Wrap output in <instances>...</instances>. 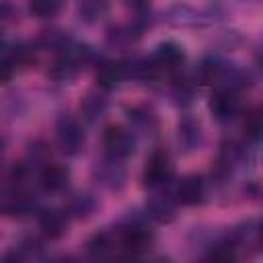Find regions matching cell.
Masks as SVG:
<instances>
[{
    "mask_svg": "<svg viewBox=\"0 0 263 263\" xmlns=\"http://www.w3.org/2000/svg\"><path fill=\"white\" fill-rule=\"evenodd\" d=\"M55 142L66 156H78L86 142L80 121L72 115H60L55 121Z\"/></svg>",
    "mask_w": 263,
    "mask_h": 263,
    "instance_id": "3957f363",
    "label": "cell"
},
{
    "mask_svg": "<svg viewBox=\"0 0 263 263\" xmlns=\"http://www.w3.org/2000/svg\"><path fill=\"white\" fill-rule=\"evenodd\" d=\"M158 72H175L185 64V49L177 41H162L156 45L152 58Z\"/></svg>",
    "mask_w": 263,
    "mask_h": 263,
    "instance_id": "ba28073f",
    "label": "cell"
},
{
    "mask_svg": "<svg viewBox=\"0 0 263 263\" xmlns=\"http://www.w3.org/2000/svg\"><path fill=\"white\" fill-rule=\"evenodd\" d=\"M173 175H175V164H173L171 154L166 150H154L146 160V166L142 173V183H144V187L158 191L173 181Z\"/></svg>",
    "mask_w": 263,
    "mask_h": 263,
    "instance_id": "7a4b0ae2",
    "label": "cell"
},
{
    "mask_svg": "<svg viewBox=\"0 0 263 263\" xmlns=\"http://www.w3.org/2000/svg\"><path fill=\"white\" fill-rule=\"evenodd\" d=\"M64 0H29V10L37 18H53L60 14Z\"/></svg>",
    "mask_w": 263,
    "mask_h": 263,
    "instance_id": "7402d4cb",
    "label": "cell"
},
{
    "mask_svg": "<svg viewBox=\"0 0 263 263\" xmlns=\"http://www.w3.org/2000/svg\"><path fill=\"white\" fill-rule=\"evenodd\" d=\"M68 218L70 216L66 210H58V208L41 210L39 212V228L49 238H60L68 232Z\"/></svg>",
    "mask_w": 263,
    "mask_h": 263,
    "instance_id": "4fadbf2b",
    "label": "cell"
},
{
    "mask_svg": "<svg viewBox=\"0 0 263 263\" xmlns=\"http://www.w3.org/2000/svg\"><path fill=\"white\" fill-rule=\"evenodd\" d=\"M95 210H97V199L90 193H78V195H74L70 199L68 208H66L68 216H72V218H88L90 214H95Z\"/></svg>",
    "mask_w": 263,
    "mask_h": 263,
    "instance_id": "ffe728a7",
    "label": "cell"
},
{
    "mask_svg": "<svg viewBox=\"0 0 263 263\" xmlns=\"http://www.w3.org/2000/svg\"><path fill=\"white\" fill-rule=\"evenodd\" d=\"M129 10H134L138 16H144L150 8V0H123Z\"/></svg>",
    "mask_w": 263,
    "mask_h": 263,
    "instance_id": "d4e9b609",
    "label": "cell"
},
{
    "mask_svg": "<svg viewBox=\"0 0 263 263\" xmlns=\"http://www.w3.org/2000/svg\"><path fill=\"white\" fill-rule=\"evenodd\" d=\"M92 175L97 179V183L109 191H119L123 189L125 185V179H127V173H125V166L121 164L119 158H113V156H107L97 160L95 162V168H92Z\"/></svg>",
    "mask_w": 263,
    "mask_h": 263,
    "instance_id": "8992f818",
    "label": "cell"
},
{
    "mask_svg": "<svg viewBox=\"0 0 263 263\" xmlns=\"http://www.w3.org/2000/svg\"><path fill=\"white\" fill-rule=\"evenodd\" d=\"M175 212H177V201L175 197L162 195V193H154L148 201H146V216L158 224H168L171 220H175Z\"/></svg>",
    "mask_w": 263,
    "mask_h": 263,
    "instance_id": "7c38bea8",
    "label": "cell"
},
{
    "mask_svg": "<svg viewBox=\"0 0 263 263\" xmlns=\"http://www.w3.org/2000/svg\"><path fill=\"white\" fill-rule=\"evenodd\" d=\"M76 10H78L80 21L92 25V23L101 21V18L107 14V10H109V0H78Z\"/></svg>",
    "mask_w": 263,
    "mask_h": 263,
    "instance_id": "d6986e66",
    "label": "cell"
},
{
    "mask_svg": "<svg viewBox=\"0 0 263 263\" xmlns=\"http://www.w3.org/2000/svg\"><path fill=\"white\" fill-rule=\"evenodd\" d=\"M2 154H4V142L0 140V160H2Z\"/></svg>",
    "mask_w": 263,
    "mask_h": 263,
    "instance_id": "484cf974",
    "label": "cell"
},
{
    "mask_svg": "<svg viewBox=\"0 0 263 263\" xmlns=\"http://www.w3.org/2000/svg\"><path fill=\"white\" fill-rule=\"evenodd\" d=\"M103 148L107 156L125 160L136 152V136L132 127L123 125H107L103 132Z\"/></svg>",
    "mask_w": 263,
    "mask_h": 263,
    "instance_id": "277c9868",
    "label": "cell"
},
{
    "mask_svg": "<svg viewBox=\"0 0 263 263\" xmlns=\"http://www.w3.org/2000/svg\"><path fill=\"white\" fill-rule=\"evenodd\" d=\"M125 113H127V119H129V123H132L134 129H140V132H152V129H156V125H158V117H156L154 109L148 107V105H136V107H129Z\"/></svg>",
    "mask_w": 263,
    "mask_h": 263,
    "instance_id": "ac0fdd59",
    "label": "cell"
},
{
    "mask_svg": "<svg viewBox=\"0 0 263 263\" xmlns=\"http://www.w3.org/2000/svg\"><path fill=\"white\" fill-rule=\"evenodd\" d=\"M245 132L253 140H257L261 136V115H259V111H253V113L247 115V119H245Z\"/></svg>",
    "mask_w": 263,
    "mask_h": 263,
    "instance_id": "603a6c76",
    "label": "cell"
},
{
    "mask_svg": "<svg viewBox=\"0 0 263 263\" xmlns=\"http://www.w3.org/2000/svg\"><path fill=\"white\" fill-rule=\"evenodd\" d=\"M166 18H168V23H173L177 27H195V25L201 23L199 14L193 8H189L187 4H175L168 10V16Z\"/></svg>",
    "mask_w": 263,
    "mask_h": 263,
    "instance_id": "44dd1931",
    "label": "cell"
},
{
    "mask_svg": "<svg viewBox=\"0 0 263 263\" xmlns=\"http://www.w3.org/2000/svg\"><path fill=\"white\" fill-rule=\"evenodd\" d=\"M177 142L185 152H195L203 144V127L197 117L185 115L177 127Z\"/></svg>",
    "mask_w": 263,
    "mask_h": 263,
    "instance_id": "9c48e42d",
    "label": "cell"
},
{
    "mask_svg": "<svg viewBox=\"0 0 263 263\" xmlns=\"http://www.w3.org/2000/svg\"><path fill=\"white\" fill-rule=\"evenodd\" d=\"M208 107H210V113L214 115V119L220 123H230L232 119H236L240 115V99H238L236 90L226 88V86H218L214 90Z\"/></svg>",
    "mask_w": 263,
    "mask_h": 263,
    "instance_id": "5b68a950",
    "label": "cell"
},
{
    "mask_svg": "<svg viewBox=\"0 0 263 263\" xmlns=\"http://www.w3.org/2000/svg\"><path fill=\"white\" fill-rule=\"evenodd\" d=\"M119 251L127 257H138L146 253L152 245V232L140 218H127L117 230Z\"/></svg>",
    "mask_w": 263,
    "mask_h": 263,
    "instance_id": "6da1fadb",
    "label": "cell"
},
{
    "mask_svg": "<svg viewBox=\"0 0 263 263\" xmlns=\"http://www.w3.org/2000/svg\"><path fill=\"white\" fill-rule=\"evenodd\" d=\"M140 31L138 25H111L105 31V45L113 51H125L138 41Z\"/></svg>",
    "mask_w": 263,
    "mask_h": 263,
    "instance_id": "8fae6325",
    "label": "cell"
},
{
    "mask_svg": "<svg viewBox=\"0 0 263 263\" xmlns=\"http://www.w3.org/2000/svg\"><path fill=\"white\" fill-rule=\"evenodd\" d=\"M39 185L45 193H62L70 185V171L64 164L47 162L41 166L39 173Z\"/></svg>",
    "mask_w": 263,
    "mask_h": 263,
    "instance_id": "30bf717a",
    "label": "cell"
},
{
    "mask_svg": "<svg viewBox=\"0 0 263 263\" xmlns=\"http://www.w3.org/2000/svg\"><path fill=\"white\" fill-rule=\"evenodd\" d=\"M205 195L208 183L199 175H187L175 187V201L181 205H199L205 201Z\"/></svg>",
    "mask_w": 263,
    "mask_h": 263,
    "instance_id": "52a82bcc",
    "label": "cell"
},
{
    "mask_svg": "<svg viewBox=\"0 0 263 263\" xmlns=\"http://www.w3.org/2000/svg\"><path fill=\"white\" fill-rule=\"evenodd\" d=\"M107 107H109V103H107L105 95L99 92V90H90V92H86L84 99L80 101V115H82L84 121L97 123V121L103 119V115L107 113Z\"/></svg>",
    "mask_w": 263,
    "mask_h": 263,
    "instance_id": "2e32d148",
    "label": "cell"
},
{
    "mask_svg": "<svg viewBox=\"0 0 263 263\" xmlns=\"http://www.w3.org/2000/svg\"><path fill=\"white\" fill-rule=\"evenodd\" d=\"M14 16H16L14 6H12L8 0H0V25L14 21Z\"/></svg>",
    "mask_w": 263,
    "mask_h": 263,
    "instance_id": "cb8c5ba5",
    "label": "cell"
},
{
    "mask_svg": "<svg viewBox=\"0 0 263 263\" xmlns=\"http://www.w3.org/2000/svg\"><path fill=\"white\" fill-rule=\"evenodd\" d=\"M125 78H127V74H125L123 62H101L97 68V84L103 90L117 88Z\"/></svg>",
    "mask_w": 263,
    "mask_h": 263,
    "instance_id": "9a60e30c",
    "label": "cell"
},
{
    "mask_svg": "<svg viewBox=\"0 0 263 263\" xmlns=\"http://www.w3.org/2000/svg\"><path fill=\"white\" fill-rule=\"evenodd\" d=\"M86 251H88V255L95 257V259L115 257V253L119 251L117 232H113V230H101V232H97V234L88 240Z\"/></svg>",
    "mask_w": 263,
    "mask_h": 263,
    "instance_id": "5bb4252c",
    "label": "cell"
},
{
    "mask_svg": "<svg viewBox=\"0 0 263 263\" xmlns=\"http://www.w3.org/2000/svg\"><path fill=\"white\" fill-rule=\"evenodd\" d=\"M226 70H228V62L218 60V58H205L199 64V68H197V78L203 84H218V86H222Z\"/></svg>",
    "mask_w": 263,
    "mask_h": 263,
    "instance_id": "e0dca14e",
    "label": "cell"
}]
</instances>
